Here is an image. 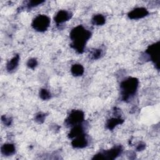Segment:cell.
<instances>
[{"label": "cell", "mask_w": 160, "mask_h": 160, "mask_svg": "<svg viewBox=\"0 0 160 160\" xmlns=\"http://www.w3.org/2000/svg\"><path fill=\"white\" fill-rule=\"evenodd\" d=\"M91 36V32L79 25L73 28L70 32L71 47L79 53H82L86 44Z\"/></svg>", "instance_id": "cell-1"}, {"label": "cell", "mask_w": 160, "mask_h": 160, "mask_svg": "<svg viewBox=\"0 0 160 160\" xmlns=\"http://www.w3.org/2000/svg\"><path fill=\"white\" fill-rule=\"evenodd\" d=\"M139 81L136 78H128L122 81L120 84L121 94L122 99L124 101L132 98L136 93Z\"/></svg>", "instance_id": "cell-2"}, {"label": "cell", "mask_w": 160, "mask_h": 160, "mask_svg": "<svg viewBox=\"0 0 160 160\" xmlns=\"http://www.w3.org/2000/svg\"><path fill=\"white\" fill-rule=\"evenodd\" d=\"M122 148L121 146H116L111 149L100 152L97 154L94 155L92 159H110L112 160L116 159L122 152Z\"/></svg>", "instance_id": "cell-3"}, {"label": "cell", "mask_w": 160, "mask_h": 160, "mask_svg": "<svg viewBox=\"0 0 160 160\" xmlns=\"http://www.w3.org/2000/svg\"><path fill=\"white\" fill-rule=\"evenodd\" d=\"M50 24V19L46 15H38L36 16L32 22V28L37 31L43 32L47 30Z\"/></svg>", "instance_id": "cell-4"}, {"label": "cell", "mask_w": 160, "mask_h": 160, "mask_svg": "<svg viewBox=\"0 0 160 160\" xmlns=\"http://www.w3.org/2000/svg\"><path fill=\"white\" fill-rule=\"evenodd\" d=\"M146 53L152 61L156 68L159 69V42H157L150 45L146 50Z\"/></svg>", "instance_id": "cell-5"}, {"label": "cell", "mask_w": 160, "mask_h": 160, "mask_svg": "<svg viewBox=\"0 0 160 160\" xmlns=\"http://www.w3.org/2000/svg\"><path fill=\"white\" fill-rule=\"evenodd\" d=\"M84 113L80 110L72 111L65 120V124L67 126H74L81 124L84 121Z\"/></svg>", "instance_id": "cell-6"}, {"label": "cell", "mask_w": 160, "mask_h": 160, "mask_svg": "<svg viewBox=\"0 0 160 160\" xmlns=\"http://www.w3.org/2000/svg\"><path fill=\"white\" fill-rule=\"evenodd\" d=\"M148 11L144 8H137L128 13V17L131 19H138L146 16Z\"/></svg>", "instance_id": "cell-7"}, {"label": "cell", "mask_w": 160, "mask_h": 160, "mask_svg": "<svg viewBox=\"0 0 160 160\" xmlns=\"http://www.w3.org/2000/svg\"><path fill=\"white\" fill-rule=\"evenodd\" d=\"M71 17L72 14L71 12L65 10H61L55 16L54 21L58 25H59L68 21L71 18Z\"/></svg>", "instance_id": "cell-8"}, {"label": "cell", "mask_w": 160, "mask_h": 160, "mask_svg": "<svg viewBox=\"0 0 160 160\" xmlns=\"http://www.w3.org/2000/svg\"><path fill=\"white\" fill-rule=\"evenodd\" d=\"M88 141L84 134L74 138L71 142L72 146L75 148H83L88 145Z\"/></svg>", "instance_id": "cell-9"}, {"label": "cell", "mask_w": 160, "mask_h": 160, "mask_svg": "<svg viewBox=\"0 0 160 160\" xmlns=\"http://www.w3.org/2000/svg\"><path fill=\"white\" fill-rule=\"evenodd\" d=\"M1 153L3 155L8 156H11L13 154H14L16 148L13 144L7 143V144H3L1 146Z\"/></svg>", "instance_id": "cell-10"}, {"label": "cell", "mask_w": 160, "mask_h": 160, "mask_svg": "<svg viewBox=\"0 0 160 160\" xmlns=\"http://www.w3.org/2000/svg\"><path fill=\"white\" fill-rule=\"evenodd\" d=\"M19 61V56L18 54H16L10 61H8L6 66L7 70L9 72L14 71L18 67Z\"/></svg>", "instance_id": "cell-11"}, {"label": "cell", "mask_w": 160, "mask_h": 160, "mask_svg": "<svg viewBox=\"0 0 160 160\" xmlns=\"http://www.w3.org/2000/svg\"><path fill=\"white\" fill-rule=\"evenodd\" d=\"M124 120L121 119L120 117H116L112 118L109 120H108L106 123V127L108 129L112 130L118 124H122Z\"/></svg>", "instance_id": "cell-12"}, {"label": "cell", "mask_w": 160, "mask_h": 160, "mask_svg": "<svg viewBox=\"0 0 160 160\" xmlns=\"http://www.w3.org/2000/svg\"><path fill=\"white\" fill-rule=\"evenodd\" d=\"M84 134V129L83 128L81 124L76 125L73 126L72 129L70 131L69 133V137L70 138H74L79 135Z\"/></svg>", "instance_id": "cell-13"}, {"label": "cell", "mask_w": 160, "mask_h": 160, "mask_svg": "<svg viewBox=\"0 0 160 160\" xmlns=\"http://www.w3.org/2000/svg\"><path fill=\"white\" fill-rule=\"evenodd\" d=\"M71 72L74 76H80L84 73V68L80 64H75L72 66Z\"/></svg>", "instance_id": "cell-14"}, {"label": "cell", "mask_w": 160, "mask_h": 160, "mask_svg": "<svg viewBox=\"0 0 160 160\" xmlns=\"http://www.w3.org/2000/svg\"><path fill=\"white\" fill-rule=\"evenodd\" d=\"M105 21L106 19L102 14H96L94 16L92 19V23L96 26H101L105 23Z\"/></svg>", "instance_id": "cell-15"}, {"label": "cell", "mask_w": 160, "mask_h": 160, "mask_svg": "<svg viewBox=\"0 0 160 160\" xmlns=\"http://www.w3.org/2000/svg\"><path fill=\"white\" fill-rule=\"evenodd\" d=\"M39 96L42 100H48L51 98V93L46 89H41L39 91Z\"/></svg>", "instance_id": "cell-16"}, {"label": "cell", "mask_w": 160, "mask_h": 160, "mask_svg": "<svg viewBox=\"0 0 160 160\" xmlns=\"http://www.w3.org/2000/svg\"><path fill=\"white\" fill-rule=\"evenodd\" d=\"M101 55H102V51L99 49H94L90 54V58L93 60L98 59L101 58Z\"/></svg>", "instance_id": "cell-17"}, {"label": "cell", "mask_w": 160, "mask_h": 160, "mask_svg": "<svg viewBox=\"0 0 160 160\" xmlns=\"http://www.w3.org/2000/svg\"><path fill=\"white\" fill-rule=\"evenodd\" d=\"M38 65V61L35 58H31L28 60L27 62V66L31 68V69H34Z\"/></svg>", "instance_id": "cell-18"}, {"label": "cell", "mask_w": 160, "mask_h": 160, "mask_svg": "<svg viewBox=\"0 0 160 160\" xmlns=\"http://www.w3.org/2000/svg\"><path fill=\"white\" fill-rule=\"evenodd\" d=\"M46 115L44 113L39 112L35 116V121L38 123H42L45 119Z\"/></svg>", "instance_id": "cell-19"}, {"label": "cell", "mask_w": 160, "mask_h": 160, "mask_svg": "<svg viewBox=\"0 0 160 160\" xmlns=\"http://www.w3.org/2000/svg\"><path fill=\"white\" fill-rule=\"evenodd\" d=\"M44 1H31L29 2V3L28 4L27 6L28 8H34L35 6H38L39 4H41V3H42Z\"/></svg>", "instance_id": "cell-20"}, {"label": "cell", "mask_w": 160, "mask_h": 160, "mask_svg": "<svg viewBox=\"0 0 160 160\" xmlns=\"http://www.w3.org/2000/svg\"><path fill=\"white\" fill-rule=\"evenodd\" d=\"M1 120H2V122L4 123V124L6 126H9L12 122V119L6 116L5 115H3L1 116Z\"/></svg>", "instance_id": "cell-21"}, {"label": "cell", "mask_w": 160, "mask_h": 160, "mask_svg": "<svg viewBox=\"0 0 160 160\" xmlns=\"http://www.w3.org/2000/svg\"><path fill=\"white\" fill-rule=\"evenodd\" d=\"M145 148H146V144L143 142H141L138 145V146L136 148V149H137V151H142L143 149H144Z\"/></svg>", "instance_id": "cell-22"}]
</instances>
